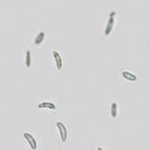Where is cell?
Listing matches in <instances>:
<instances>
[{
    "label": "cell",
    "instance_id": "obj_1",
    "mask_svg": "<svg viewBox=\"0 0 150 150\" xmlns=\"http://www.w3.org/2000/svg\"><path fill=\"white\" fill-rule=\"evenodd\" d=\"M57 127H58V130H59V133H60V137L62 141L64 142H66L67 137H68V132H67V129L65 127V125L61 123V122H58L57 123Z\"/></svg>",
    "mask_w": 150,
    "mask_h": 150
},
{
    "label": "cell",
    "instance_id": "obj_2",
    "mask_svg": "<svg viewBox=\"0 0 150 150\" xmlns=\"http://www.w3.org/2000/svg\"><path fill=\"white\" fill-rule=\"evenodd\" d=\"M23 137H24V138L27 140V142H28L31 149L33 150H36V149H37V142H36V140H35V137L29 133H24Z\"/></svg>",
    "mask_w": 150,
    "mask_h": 150
},
{
    "label": "cell",
    "instance_id": "obj_3",
    "mask_svg": "<svg viewBox=\"0 0 150 150\" xmlns=\"http://www.w3.org/2000/svg\"><path fill=\"white\" fill-rule=\"evenodd\" d=\"M52 54H53V57H54L55 62H56L57 68H58V69H61L62 66H63V60L61 58L60 54L58 53V52H56V51H53L52 52Z\"/></svg>",
    "mask_w": 150,
    "mask_h": 150
},
{
    "label": "cell",
    "instance_id": "obj_4",
    "mask_svg": "<svg viewBox=\"0 0 150 150\" xmlns=\"http://www.w3.org/2000/svg\"><path fill=\"white\" fill-rule=\"evenodd\" d=\"M113 25H114V16H110L107 25H106V28H105V35H108L112 31Z\"/></svg>",
    "mask_w": 150,
    "mask_h": 150
},
{
    "label": "cell",
    "instance_id": "obj_5",
    "mask_svg": "<svg viewBox=\"0 0 150 150\" xmlns=\"http://www.w3.org/2000/svg\"><path fill=\"white\" fill-rule=\"evenodd\" d=\"M38 107L39 108H46V109H49V110H56L57 109V107H56V105L53 104V103H52V102H43V103H40V104H39L38 105Z\"/></svg>",
    "mask_w": 150,
    "mask_h": 150
},
{
    "label": "cell",
    "instance_id": "obj_6",
    "mask_svg": "<svg viewBox=\"0 0 150 150\" xmlns=\"http://www.w3.org/2000/svg\"><path fill=\"white\" fill-rule=\"evenodd\" d=\"M122 76H123L124 78H125L128 81H134L137 80V76H136L134 74H132V73H130V72H128V71H124V72H122Z\"/></svg>",
    "mask_w": 150,
    "mask_h": 150
},
{
    "label": "cell",
    "instance_id": "obj_7",
    "mask_svg": "<svg viewBox=\"0 0 150 150\" xmlns=\"http://www.w3.org/2000/svg\"><path fill=\"white\" fill-rule=\"evenodd\" d=\"M44 38H45V33L44 32H40L39 33V35L36 36L35 40V45H40L42 43V41L44 40Z\"/></svg>",
    "mask_w": 150,
    "mask_h": 150
},
{
    "label": "cell",
    "instance_id": "obj_8",
    "mask_svg": "<svg viewBox=\"0 0 150 150\" xmlns=\"http://www.w3.org/2000/svg\"><path fill=\"white\" fill-rule=\"evenodd\" d=\"M25 63H26V66L28 68H29L31 66V53H30L29 51H27V52H26V61H25Z\"/></svg>",
    "mask_w": 150,
    "mask_h": 150
},
{
    "label": "cell",
    "instance_id": "obj_9",
    "mask_svg": "<svg viewBox=\"0 0 150 150\" xmlns=\"http://www.w3.org/2000/svg\"><path fill=\"white\" fill-rule=\"evenodd\" d=\"M111 114H112V117H115L117 114V105L116 103H112V106H111Z\"/></svg>",
    "mask_w": 150,
    "mask_h": 150
},
{
    "label": "cell",
    "instance_id": "obj_10",
    "mask_svg": "<svg viewBox=\"0 0 150 150\" xmlns=\"http://www.w3.org/2000/svg\"><path fill=\"white\" fill-rule=\"evenodd\" d=\"M97 150H103V149H102L101 148H98V149H97Z\"/></svg>",
    "mask_w": 150,
    "mask_h": 150
}]
</instances>
